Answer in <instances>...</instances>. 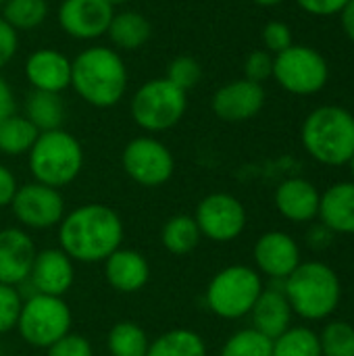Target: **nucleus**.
Segmentation results:
<instances>
[{
    "instance_id": "c756f323",
    "label": "nucleus",
    "mask_w": 354,
    "mask_h": 356,
    "mask_svg": "<svg viewBox=\"0 0 354 356\" xmlns=\"http://www.w3.org/2000/svg\"><path fill=\"white\" fill-rule=\"evenodd\" d=\"M2 19L17 31V29H33L38 27L46 15L48 4L46 0H6L2 4Z\"/></svg>"
},
{
    "instance_id": "f257e3e1",
    "label": "nucleus",
    "mask_w": 354,
    "mask_h": 356,
    "mask_svg": "<svg viewBox=\"0 0 354 356\" xmlns=\"http://www.w3.org/2000/svg\"><path fill=\"white\" fill-rule=\"evenodd\" d=\"M63 252L81 263L106 261L123 240L119 215L104 204H86L71 211L58 229Z\"/></svg>"
},
{
    "instance_id": "bb28decb",
    "label": "nucleus",
    "mask_w": 354,
    "mask_h": 356,
    "mask_svg": "<svg viewBox=\"0 0 354 356\" xmlns=\"http://www.w3.org/2000/svg\"><path fill=\"white\" fill-rule=\"evenodd\" d=\"M200 229L194 217L177 215L171 217L163 227V246L173 254H188L200 242Z\"/></svg>"
},
{
    "instance_id": "f704fd0d",
    "label": "nucleus",
    "mask_w": 354,
    "mask_h": 356,
    "mask_svg": "<svg viewBox=\"0 0 354 356\" xmlns=\"http://www.w3.org/2000/svg\"><path fill=\"white\" fill-rule=\"evenodd\" d=\"M244 75L255 83H263L273 77V56L267 50H255L244 60Z\"/></svg>"
},
{
    "instance_id": "7c9ffc66",
    "label": "nucleus",
    "mask_w": 354,
    "mask_h": 356,
    "mask_svg": "<svg viewBox=\"0 0 354 356\" xmlns=\"http://www.w3.org/2000/svg\"><path fill=\"white\" fill-rule=\"evenodd\" d=\"M321 356H354V325L348 321H330L319 334Z\"/></svg>"
},
{
    "instance_id": "ddd939ff",
    "label": "nucleus",
    "mask_w": 354,
    "mask_h": 356,
    "mask_svg": "<svg viewBox=\"0 0 354 356\" xmlns=\"http://www.w3.org/2000/svg\"><path fill=\"white\" fill-rule=\"evenodd\" d=\"M115 10L106 0H63L58 23L63 31L77 40H96L106 33Z\"/></svg>"
},
{
    "instance_id": "2f4dec72",
    "label": "nucleus",
    "mask_w": 354,
    "mask_h": 356,
    "mask_svg": "<svg viewBox=\"0 0 354 356\" xmlns=\"http://www.w3.org/2000/svg\"><path fill=\"white\" fill-rule=\"evenodd\" d=\"M273 340L257 332L255 327L236 332L223 346L221 356H271Z\"/></svg>"
},
{
    "instance_id": "20e7f679",
    "label": "nucleus",
    "mask_w": 354,
    "mask_h": 356,
    "mask_svg": "<svg viewBox=\"0 0 354 356\" xmlns=\"http://www.w3.org/2000/svg\"><path fill=\"white\" fill-rule=\"evenodd\" d=\"M300 140L317 163L328 167L348 165L354 156V115L336 104L319 106L307 115Z\"/></svg>"
},
{
    "instance_id": "6e6552de",
    "label": "nucleus",
    "mask_w": 354,
    "mask_h": 356,
    "mask_svg": "<svg viewBox=\"0 0 354 356\" xmlns=\"http://www.w3.org/2000/svg\"><path fill=\"white\" fill-rule=\"evenodd\" d=\"M188 106L186 92L167 77L146 81L131 100V117L146 131H165L179 123Z\"/></svg>"
},
{
    "instance_id": "2eb2a0df",
    "label": "nucleus",
    "mask_w": 354,
    "mask_h": 356,
    "mask_svg": "<svg viewBox=\"0 0 354 356\" xmlns=\"http://www.w3.org/2000/svg\"><path fill=\"white\" fill-rule=\"evenodd\" d=\"M255 263L261 273L284 282L303 261L296 240L286 232H267L255 244Z\"/></svg>"
},
{
    "instance_id": "49530a36",
    "label": "nucleus",
    "mask_w": 354,
    "mask_h": 356,
    "mask_svg": "<svg viewBox=\"0 0 354 356\" xmlns=\"http://www.w3.org/2000/svg\"><path fill=\"white\" fill-rule=\"evenodd\" d=\"M4 2H6V0H0V8H2V4H4Z\"/></svg>"
},
{
    "instance_id": "c85d7f7f",
    "label": "nucleus",
    "mask_w": 354,
    "mask_h": 356,
    "mask_svg": "<svg viewBox=\"0 0 354 356\" xmlns=\"http://www.w3.org/2000/svg\"><path fill=\"white\" fill-rule=\"evenodd\" d=\"M148 346L146 332L131 321L117 323L108 334V353L113 356H146Z\"/></svg>"
},
{
    "instance_id": "6ab92c4d",
    "label": "nucleus",
    "mask_w": 354,
    "mask_h": 356,
    "mask_svg": "<svg viewBox=\"0 0 354 356\" xmlns=\"http://www.w3.org/2000/svg\"><path fill=\"white\" fill-rule=\"evenodd\" d=\"M35 290V294L63 296L73 284V265L71 259L63 250H42L35 254L31 273L27 277Z\"/></svg>"
},
{
    "instance_id": "ea45409f",
    "label": "nucleus",
    "mask_w": 354,
    "mask_h": 356,
    "mask_svg": "<svg viewBox=\"0 0 354 356\" xmlns=\"http://www.w3.org/2000/svg\"><path fill=\"white\" fill-rule=\"evenodd\" d=\"M17 181H15V175L0 165V207H6L13 202L15 194H17Z\"/></svg>"
},
{
    "instance_id": "a19ab883",
    "label": "nucleus",
    "mask_w": 354,
    "mask_h": 356,
    "mask_svg": "<svg viewBox=\"0 0 354 356\" xmlns=\"http://www.w3.org/2000/svg\"><path fill=\"white\" fill-rule=\"evenodd\" d=\"M15 111V100H13V92L8 88V83L0 77V123L10 117Z\"/></svg>"
},
{
    "instance_id": "b1692460",
    "label": "nucleus",
    "mask_w": 354,
    "mask_h": 356,
    "mask_svg": "<svg viewBox=\"0 0 354 356\" xmlns=\"http://www.w3.org/2000/svg\"><path fill=\"white\" fill-rule=\"evenodd\" d=\"M146 356H207V346L196 332L173 330L156 338Z\"/></svg>"
},
{
    "instance_id": "4be33fe9",
    "label": "nucleus",
    "mask_w": 354,
    "mask_h": 356,
    "mask_svg": "<svg viewBox=\"0 0 354 356\" xmlns=\"http://www.w3.org/2000/svg\"><path fill=\"white\" fill-rule=\"evenodd\" d=\"M104 273L115 290L123 294H131L146 286L150 277V267L146 259L136 250H115L106 259Z\"/></svg>"
},
{
    "instance_id": "423d86ee",
    "label": "nucleus",
    "mask_w": 354,
    "mask_h": 356,
    "mask_svg": "<svg viewBox=\"0 0 354 356\" xmlns=\"http://www.w3.org/2000/svg\"><path fill=\"white\" fill-rule=\"evenodd\" d=\"M263 292L261 275L246 265L221 269L207 288L209 309L223 319H240L248 315Z\"/></svg>"
},
{
    "instance_id": "c9c22d12",
    "label": "nucleus",
    "mask_w": 354,
    "mask_h": 356,
    "mask_svg": "<svg viewBox=\"0 0 354 356\" xmlns=\"http://www.w3.org/2000/svg\"><path fill=\"white\" fill-rule=\"evenodd\" d=\"M263 44L267 52H273V54H280L286 48H290L294 44L290 25H286L284 21H269L263 27Z\"/></svg>"
},
{
    "instance_id": "58836bf2",
    "label": "nucleus",
    "mask_w": 354,
    "mask_h": 356,
    "mask_svg": "<svg viewBox=\"0 0 354 356\" xmlns=\"http://www.w3.org/2000/svg\"><path fill=\"white\" fill-rule=\"evenodd\" d=\"M303 10L315 17H328V15H338L348 0H296Z\"/></svg>"
},
{
    "instance_id": "473e14b6",
    "label": "nucleus",
    "mask_w": 354,
    "mask_h": 356,
    "mask_svg": "<svg viewBox=\"0 0 354 356\" xmlns=\"http://www.w3.org/2000/svg\"><path fill=\"white\" fill-rule=\"evenodd\" d=\"M200 77H202V69L198 60L192 56H177L167 67V79L182 92L192 90L200 81Z\"/></svg>"
},
{
    "instance_id": "a878e982",
    "label": "nucleus",
    "mask_w": 354,
    "mask_h": 356,
    "mask_svg": "<svg viewBox=\"0 0 354 356\" xmlns=\"http://www.w3.org/2000/svg\"><path fill=\"white\" fill-rule=\"evenodd\" d=\"M27 119L38 127V131L61 129L63 123V102L58 94L33 90L27 98Z\"/></svg>"
},
{
    "instance_id": "4468645a",
    "label": "nucleus",
    "mask_w": 354,
    "mask_h": 356,
    "mask_svg": "<svg viewBox=\"0 0 354 356\" xmlns=\"http://www.w3.org/2000/svg\"><path fill=\"white\" fill-rule=\"evenodd\" d=\"M265 104V90L250 79H236L221 86L213 96V113L230 123H240L257 117Z\"/></svg>"
},
{
    "instance_id": "f03ea898",
    "label": "nucleus",
    "mask_w": 354,
    "mask_h": 356,
    "mask_svg": "<svg viewBox=\"0 0 354 356\" xmlns=\"http://www.w3.org/2000/svg\"><path fill=\"white\" fill-rule=\"evenodd\" d=\"M282 290L292 313L307 321L330 319L342 300V284L338 273L321 261L300 263L284 282Z\"/></svg>"
},
{
    "instance_id": "9b49d317",
    "label": "nucleus",
    "mask_w": 354,
    "mask_h": 356,
    "mask_svg": "<svg viewBox=\"0 0 354 356\" xmlns=\"http://www.w3.org/2000/svg\"><path fill=\"white\" fill-rule=\"evenodd\" d=\"M127 175L142 186H163L173 175V154L165 144L152 138H136L123 150Z\"/></svg>"
},
{
    "instance_id": "1a4fd4ad",
    "label": "nucleus",
    "mask_w": 354,
    "mask_h": 356,
    "mask_svg": "<svg viewBox=\"0 0 354 356\" xmlns=\"http://www.w3.org/2000/svg\"><path fill=\"white\" fill-rule=\"evenodd\" d=\"M17 325L27 344L50 348L69 334L71 313L61 296L33 294L27 298V302H23Z\"/></svg>"
},
{
    "instance_id": "4c0bfd02",
    "label": "nucleus",
    "mask_w": 354,
    "mask_h": 356,
    "mask_svg": "<svg viewBox=\"0 0 354 356\" xmlns=\"http://www.w3.org/2000/svg\"><path fill=\"white\" fill-rule=\"evenodd\" d=\"M17 44H19L17 31L0 17V69L15 56Z\"/></svg>"
},
{
    "instance_id": "e433bc0d",
    "label": "nucleus",
    "mask_w": 354,
    "mask_h": 356,
    "mask_svg": "<svg viewBox=\"0 0 354 356\" xmlns=\"http://www.w3.org/2000/svg\"><path fill=\"white\" fill-rule=\"evenodd\" d=\"M46 356H94V353L86 338L77 334H67L48 348Z\"/></svg>"
},
{
    "instance_id": "37998d69",
    "label": "nucleus",
    "mask_w": 354,
    "mask_h": 356,
    "mask_svg": "<svg viewBox=\"0 0 354 356\" xmlns=\"http://www.w3.org/2000/svg\"><path fill=\"white\" fill-rule=\"evenodd\" d=\"M255 2L261 6H275V4H282L284 0H255Z\"/></svg>"
},
{
    "instance_id": "393cba45",
    "label": "nucleus",
    "mask_w": 354,
    "mask_h": 356,
    "mask_svg": "<svg viewBox=\"0 0 354 356\" xmlns=\"http://www.w3.org/2000/svg\"><path fill=\"white\" fill-rule=\"evenodd\" d=\"M38 136H40L38 127L27 117L10 115L0 123V152L13 156L29 152Z\"/></svg>"
},
{
    "instance_id": "c03bdc74",
    "label": "nucleus",
    "mask_w": 354,
    "mask_h": 356,
    "mask_svg": "<svg viewBox=\"0 0 354 356\" xmlns=\"http://www.w3.org/2000/svg\"><path fill=\"white\" fill-rule=\"evenodd\" d=\"M106 2H108L113 8H115V6H119V4H125V2H129V0H106Z\"/></svg>"
},
{
    "instance_id": "9d476101",
    "label": "nucleus",
    "mask_w": 354,
    "mask_h": 356,
    "mask_svg": "<svg viewBox=\"0 0 354 356\" xmlns=\"http://www.w3.org/2000/svg\"><path fill=\"white\" fill-rule=\"evenodd\" d=\"M196 223L202 236L215 242H232L246 227V209L232 194H209L196 209Z\"/></svg>"
},
{
    "instance_id": "cd10ccee",
    "label": "nucleus",
    "mask_w": 354,
    "mask_h": 356,
    "mask_svg": "<svg viewBox=\"0 0 354 356\" xmlns=\"http://www.w3.org/2000/svg\"><path fill=\"white\" fill-rule=\"evenodd\" d=\"M271 356H321L319 334L311 327H290L273 340Z\"/></svg>"
},
{
    "instance_id": "412c9836",
    "label": "nucleus",
    "mask_w": 354,
    "mask_h": 356,
    "mask_svg": "<svg viewBox=\"0 0 354 356\" xmlns=\"http://www.w3.org/2000/svg\"><path fill=\"white\" fill-rule=\"evenodd\" d=\"M250 315H252V327L263 336H267L269 340H275L277 336H282L286 330L292 327L294 313L284 290L269 288L261 292Z\"/></svg>"
},
{
    "instance_id": "f8f14e48",
    "label": "nucleus",
    "mask_w": 354,
    "mask_h": 356,
    "mask_svg": "<svg viewBox=\"0 0 354 356\" xmlns=\"http://www.w3.org/2000/svg\"><path fill=\"white\" fill-rule=\"evenodd\" d=\"M10 207L15 217L33 229H46L61 223L65 213V202L58 190L40 181L19 188Z\"/></svg>"
},
{
    "instance_id": "72a5a7b5",
    "label": "nucleus",
    "mask_w": 354,
    "mask_h": 356,
    "mask_svg": "<svg viewBox=\"0 0 354 356\" xmlns=\"http://www.w3.org/2000/svg\"><path fill=\"white\" fill-rule=\"evenodd\" d=\"M21 292L15 290V286L0 284V334H6L13 330L21 315Z\"/></svg>"
},
{
    "instance_id": "0eeeda50",
    "label": "nucleus",
    "mask_w": 354,
    "mask_h": 356,
    "mask_svg": "<svg viewBox=\"0 0 354 356\" xmlns=\"http://www.w3.org/2000/svg\"><path fill=\"white\" fill-rule=\"evenodd\" d=\"M273 77L290 94L311 96L325 88L330 65L325 56L305 44H292L273 58Z\"/></svg>"
},
{
    "instance_id": "39448f33",
    "label": "nucleus",
    "mask_w": 354,
    "mask_h": 356,
    "mask_svg": "<svg viewBox=\"0 0 354 356\" xmlns=\"http://www.w3.org/2000/svg\"><path fill=\"white\" fill-rule=\"evenodd\" d=\"M83 165V152L79 142L63 131H40L35 144L29 150V169L33 177L50 188L71 184Z\"/></svg>"
},
{
    "instance_id": "aec40b11",
    "label": "nucleus",
    "mask_w": 354,
    "mask_h": 356,
    "mask_svg": "<svg viewBox=\"0 0 354 356\" xmlns=\"http://www.w3.org/2000/svg\"><path fill=\"white\" fill-rule=\"evenodd\" d=\"M321 225L332 234L354 236V181L330 186L319 200Z\"/></svg>"
},
{
    "instance_id": "a18cd8bd",
    "label": "nucleus",
    "mask_w": 354,
    "mask_h": 356,
    "mask_svg": "<svg viewBox=\"0 0 354 356\" xmlns=\"http://www.w3.org/2000/svg\"><path fill=\"white\" fill-rule=\"evenodd\" d=\"M348 167H351V175H353V181H354V156L348 161Z\"/></svg>"
},
{
    "instance_id": "5701e85b",
    "label": "nucleus",
    "mask_w": 354,
    "mask_h": 356,
    "mask_svg": "<svg viewBox=\"0 0 354 356\" xmlns=\"http://www.w3.org/2000/svg\"><path fill=\"white\" fill-rule=\"evenodd\" d=\"M106 33H108L111 42L117 48H121V50H138L148 42V38L152 33V27H150V21L144 15L136 13V10H125V13L113 15Z\"/></svg>"
},
{
    "instance_id": "dca6fc26",
    "label": "nucleus",
    "mask_w": 354,
    "mask_h": 356,
    "mask_svg": "<svg viewBox=\"0 0 354 356\" xmlns=\"http://www.w3.org/2000/svg\"><path fill=\"white\" fill-rule=\"evenodd\" d=\"M33 261L35 246L25 232L17 227L0 232V284H23L31 273Z\"/></svg>"
},
{
    "instance_id": "a211bd4d",
    "label": "nucleus",
    "mask_w": 354,
    "mask_h": 356,
    "mask_svg": "<svg viewBox=\"0 0 354 356\" xmlns=\"http://www.w3.org/2000/svg\"><path fill=\"white\" fill-rule=\"evenodd\" d=\"M319 200V190L303 177H290L275 190V207L280 215L294 223H309L317 219Z\"/></svg>"
},
{
    "instance_id": "79ce46f5",
    "label": "nucleus",
    "mask_w": 354,
    "mask_h": 356,
    "mask_svg": "<svg viewBox=\"0 0 354 356\" xmlns=\"http://www.w3.org/2000/svg\"><path fill=\"white\" fill-rule=\"evenodd\" d=\"M338 15H340V23H342L344 33L354 42V0H348Z\"/></svg>"
},
{
    "instance_id": "7ed1b4c3",
    "label": "nucleus",
    "mask_w": 354,
    "mask_h": 356,
    "mask_svg": "<svg viewBox=\"0 0 354 356\" xmlns=\"http://www.w3.org/2000/svg\"><path fill=\"white\" fill-rule=\"evenodd\" d=\"M71 86L92 106L106 108L125 94L127 69L113 48L92 46L71 63Z\"/></svg>"
},
{
    "instance_id": "f3484780",
    "label": "nucleus",
    "mask_w": 354,
    "mask_h": 356,
    "mask_svg": "<svg viewBox=\"0 0 354 356\" xmlns=\"http://www.w3.org/2000/svg\"><path fill=\"white\" fill-rule=\"evenodd\" d=\"M25 77L33 90L58 94L71 86V60L52 48L35 50L25 63Z\"/></svg>"
}]
</instances>
